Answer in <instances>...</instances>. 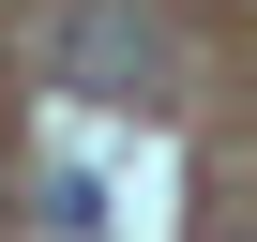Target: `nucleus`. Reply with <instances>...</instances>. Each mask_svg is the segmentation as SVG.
Returning a JSON list of instances; mask_svg holds the SVG:
<instances>
[{
	"instance_id": "1",
	"label": "nucleus",
	"mask_w": 257,
	"mask_h": 242,
	"mask_svg": "<svg viewBox=\"0 0 257 242\" xmlns=\"http://www.w3.org/2000/svg\"><path fill=\"white\" fill-rule=\"evenodd\" d=\"M61 91L76 106H152L167 91V31L137 16V0H76L61 16Z\"/></svg>"
}]
</instances>
